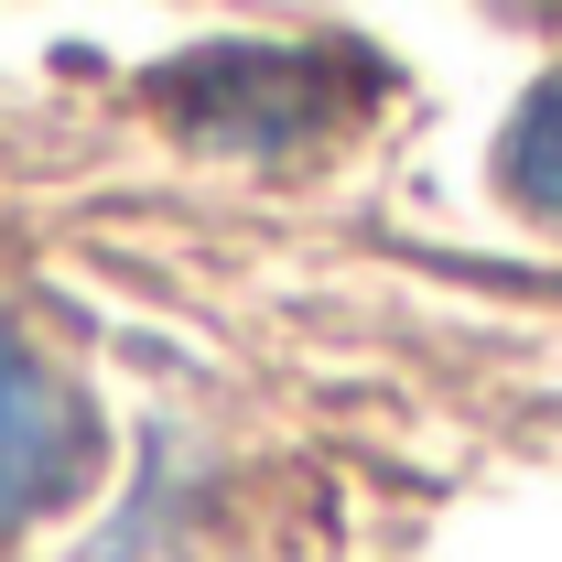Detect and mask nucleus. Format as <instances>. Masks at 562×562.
<instances>
[{
	"mask_svg": "<svg viewBox=\"0 0 562 562\" xmlns=\"http://www.w3.org/2000/svg\"><path fill=\"white\" fill-rule=\"evenodd\" d=\"M497 173H508V195H519L530 216L562 227V76L519 98V120H508V140H497Z\"/></svg>",
	"mask_w": 562,
	"mask_h": 562,
	"instance_id": "3",
	"label": "nucleus"
},
{
	"mask_svg": "<svg viewBox=\"0 0 562 562\" xmlns=\"http://www.w3.org/2000/svg\"><path fill=\"white\" fill-rule=\"evenodd\" d=\"M184 120L206 140H292L314 131L325 109H336V87H325V66L314 55H206V66H184L173 87H162Z\"/></svg>",
	"mask_w": 562,
	"mask_h": 562,
	"instance_id": "2",
	"label": "nucleus"
},
{
	"mask_svg": "<svg viewBox=\"0 0 562 562\" xmlns=\"http://www.w3.org/2000/svg\"><path fill=\"white\" fill-rule=\"evenodd\" d=\"M87 465H98V422L76 401V379L0 325V530L66 508L87 487Z\"/></svg>",
	"mask_w": 562,
	"mask_h": 562,
	"instance_id": "1",
	"label": "nucleus"
}]
</instances>
